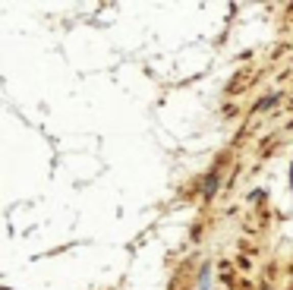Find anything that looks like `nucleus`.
<instances>
[{
	"instance_id": "1",
	"label": "nucleus",
	"mask_w": 293,
	"mask_h": 290,
	"mask_svg": "<svg viewBox=\"0 0 293 290\" xmlns=\"http://www.w3.org/2000/svg\"><path fill=\"white\" fill-rule=\"evenodd\" d=\"M208 281H211V268H202V284H199V290H211Z\"/></svg>"
},
{
	"instance_id": "2",
	"label": "nucleus",
	"mask_w": 293,
	"mask_h": 290,
	"mask_svg": "<svg viewBox=\"0 0 293 290\" xmlns=\"http://www.w3.org/2000/svg\"><path fill=\"white\" fill-rule=\"evenodd\" d=\"M214 189H217V177H214V174H211V177H208V180H205V196H211V192H214Z\"/></svg>"
},
{
	"instance_id": "3",
	"label": "nucleus",
	"mask_w": 293,
	"mask_h": 290,
	"mask_svg": "<svg viewBox=\"0 0 293 290\" xmlns=\"http://www.w3.org/2000/svg\"><path fill=\"white\" fill-rule=\"evenodd\" d=\"M278 98H281V95H268V98H265V101L259 104V107H271V104H274V101H278Z\"/></svg>"
}]
</instances>
